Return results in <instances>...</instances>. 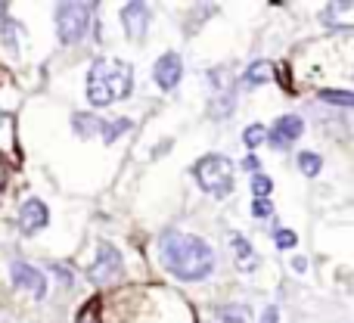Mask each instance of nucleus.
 Returning <instances> with one entry per match:
<instances>
[{
    "instance_id": "f257e3e1",
    "label": "nucleus",
    "mask_w": 354,
    "mask_h": 323,
    "mask_svg": "<svg viewBox=\"0 0 354 323\" xmlns=\"http://www.w3.org/2000/svg\"><path fill=\"white\" fill-rule=\"evenodd\" d=\"M159 258L177 280H205L214 270V252L199 237L180 230H168L159 237Z\"/></svg>"
},
{
    "instance_id": "f03ea898",
    "label": "nucleus",
    "mask_w": 354,
    "mask_h": 323,
    "mask_svg": "<svg viewBox=\"0 0 354 323\" xmlns=\"http://www.w3.org/2000/svg\"><path fill=\"white\" fill-rule=\"evenodd\" d=\"M134 91V66L124 59H93L87 72V100L91 106L103 109Z\"/></svg>"
},
{
    "instance_id": "7ed1b4c3",
    "label": "nucleus",
    "mask_w": 354,
    "mask_h": 323,
    "mask_svg": "<svg viewBox=\"0 0 354 323\" xmlns=\"http://www.w3.org/2000/svg\"><path fill=\"white\" fill-rule=\"evenodd\" d=\"M196 181H199V187L205 190V193L212 196H227L233 190V162L227 159V156H205V159L196 162Z\"/></svg>"
},
{
    "instance_id": "20e7f679",
    "label": "nucleus",
    "mask_w": 354,
    "mask_h": 323,
    "mask_svg": "<svg viewBox=\"0 0 354 323\" xmlns=\"http://www.w3.org/2000/svg\"><path fill=\"white\" fill-rule=\"evenodd\" d=\"M91 19H93L91 3H59L56 6V35H59V41L62 44L84 41Z\"/></svg>"
},
{
    "instance_id": "39448f33",
    "label": "nucleus",
    "mask_w": 354,
    "mask_h": 323,
    "mask_svg": "<svg viewBox=\"0 0 354 323\" xmlns=\"http://www.w3.org/2000/svg\"><path fill=\"white\" fill-rule=\"evenodd\" d=\"M118 274H122V252L112 243H100L97 261L87 268V277H91L93 283H112Z\"/></svg>"
},
{
    "instance_id": "423d86ee",
    "label": "nucleus",
    "mask_w": 354,
    "mask_h": 323,
    "mask_svg": "<svg viewBox=\"0 0 354 323\" xmlns=\"http://www.w3.org/2000/svg\"><path fill=\"white\" fill-rule=\"evenodd\" d=\"M10 277H12V283H16V289H25V293H31L35 299H44V295H47V277H44L35 264L12 261Z\"/></svg>"
},
{
    "instance_id": "0eeeda50",
    "label": "nucleus",
    "mask_w": 354,
    "mask_h": 323,
    "mask_svg": "<svg viewBox=\"0 0 354 323\" xmlns=\"http://www.w3.org/2000/svg\"><path fill=\"white\" fill-rule=\"evenodd\" d=\"M47 221H50V212L37 196H31V199L22 202V208H19V230H22L25 237H35L37 230H44Z\"/></svg>"
},
{
    "instance_id": "6e6552de",
    "label": "nucleus",
    "mask_w": 354,
    "mask_h": 323,
    "mask_svg": "<svg viewBox=\"0 0 354 323\" xmlns=\"http://www.w3.org/2000/svg\"><path fill=\"white\" fill-rule=\"evenodd\" d=\"M305 134V122H301L299 116H292V112H289V116H280L274 122V128H270V137L268 140L274 143L277 149H286V147H292L295 140H299V137Z\"/></svg>"
},
{
    "instance_id": "1a4fd4ad",
    "label": "nucleus",
    "mask_w": 354,
    "mask_h": 323,
    "mask_svg": "<svg viewBox=\"0 0 354 323\" xmlns=\"http://www.w3.org/2000/svg\"><path fill=\"white\" fill-rule=\"evenodd\" d=\"M180 75H183V59L177 53H165V56L156 59L153 78H156V84H159L162 91H174V87L180 84Z\"/></svg>"
},
{
    "instance_id": "9d476101",
    "label": "nucleus",
    "mask_w": 354,
    "mask_h": 323,
    "mask_svg": "<svg viewBox=\"0 0 354 323\" xmlns=\"http://www.w3.org/2000/svg\"><path fill=\"white\" fill-rule=\"evenodd\" d=\"M122 22H124L128 37L140 41V37L147 35V25H149V6L147 3H128L122 10Z\"/></svg>"
},
{
    "instance_id": "9b49d317",
    "label": "nucleus",
    "mask_w": 354,
    "mask_h": 323,
    "mask_svg": "<svg viewBox=\"0 0 354 323\" xmlns=\"http://www.w3.org/2000/svg\"><path fill=\"white\" fill-rule=\"evenodd\" d=\"M324 22L330 28H354V0H336V3L324 6Z\"/></svg>"
},
{
    "instance_id": "f8f14e48",
    "label": "nucleus",
    "mask_w": 354,
    "mask_h": 323,
    "mask_svg": "<svg viewBox=\"0 0 354 323\" xmlns=\"http://www.w3.org/2000/svg\"><path fill=\"white\" fill-rule=\"evenodd\" d=\"M230 246H233V252H236V268L243 270V274H249V270L258 268V255H255V249L249 246V239H245L243 233H233Z\"/></svg>"
},
{
    "instance_id": "ddd939ff",
    "label": "nucleus",
    "mask_w": 354,
    "mask_h": 323,
    "mask_svg": "<svg viewBox=\"0 0 354 323\" xmlns=\"http://www.w3.org/2000/svg\"><path fill=\"white\" fill-rule=\"evenodd\" d=\"M72 128H75V134L78 137H93L97 131H103V122H100L97 116H91V112H75Z\"/></svg>"
},
{
    "instance_id": "4468645a",
    "label": "nucleus",
    "mask_w": 354,
    "mask_h": 323,
    "mask_svg": "<svg viewBox=\"0 0 354 323\" xmlns=\"http://www.w3.org/2000/svg\"><path fill=\"white\" fill-rule=\"evenodd\" d=\"M270 78V62L268 59H255L249 68H245V87H258Z\"/></svg>"
},
{
    "instance_id": "2eb2a0df",
    "label": "nucleus",
    "mask_w": 354,
    "mask_h": 323,
    "mask_svg": "<svg viewBox=\"0 0 354 323\" xmlns=\"http://www.w3.org/2000/svg\"><path fill=\"white\" fill-rule=\"evenodd\" d=\"M320 100L330 106H345V109H354V93L351 91H320Z\"/></svg>"
},
{
    "instance_id": "dca6fc26",
    "label": "nucleus",
    "mask_w": 354,
    "mask_h": 323,
    "mask_svg": "<svg viewBox=\"0 0 354 323\" xmlns=\"http://www.w3.org/2000/svg\"><path fill=\"white\" fill-rule=\"evenodd\" d=\"M299 168H301V174L305 177H317L320 168H324V159H320L317 153H301L299 156Z\"/></svg>"
},
{
    "instance_id": "f3484780",
    "label": "nucleus",
    "mask_w": 354,
    "mask_h": 323,
    "mask_svg": "<svg viewBox=\"0 0 354 323\" xmlns=\"http://www.w3.org/2000/svg\"><path fill=\"white\" fill-rule=\"evenodd\" d=\"M131 128V122L128 118H118V122H103V143H112V140H118L122 137V131H128Z\"/></svg>"
},
{
    "instance_id": "a211bd4d",
    "label": "nucleus",
    "mask_w": 354,
    "mask_h": 323,
    "mask_svg": "<svg viewBox=\"0 0 354 323\" xmlns=\"http://www.w3.org/2000/svg\"><path fill=\"white\" fill-rule=\"evenodd\" d=\"M270 190H274V181H270L268 174H255V177H252V193H255V199H268Z\"/></svg>"
},
{
    "instance_id": "6ab92c4d",
    "label": "nucleus",
    "mask_w": 354,
    "mask_h": 323,
    "mask_svg": "<svg viewBox=\"0 0 354 323\" xmlns=\"http://www.w3.org/2000/svg\"><path fill=\"white\" fill-rule=\"evenodd\" d=\"M261 140H268V128H264V124H249L243 134V143L245 147H258Z\"/></svg>"
},
{
    "instance_id": "aec40b11",
    "label": "nucleus",
    "mask_w": 354,
    "mask_h": 323,
    "mask_svg": "<svg viewBox=\"0 0 354 323\" xmlns=\"http://www.w3.org/2000/svg\"><path fill=\"white\" fill-rule=\"evenodd\" d=\"M221 323H245V311L236 305H224L221 308Z\"/></svg>"
},
{
    "instance_id": "412c9836",
    "label": "nucleus",
    "mask_w": 354,
    "mask_h": 323,
    "mask_svg": "<svg viewBox=\"0 0 354 323\" xmlns=\"http://www.w3.org/2000/svg\"><path fill=\"white\" fill-rule=\"evenodd\" d=\"M78 323H100V302L97 299L84 305V311L78 314Z\"/></svg>"
},
{
    "instance_id": "4be33fe9",
    "label": "nucleus",
    "mask_w": 354,
    "mask_h": 323,
    "mask_svg": "<svg viewBox=\"0 0 354 323\" xmlns=\"http://www.w3.org/2000/svg\"><path fill=\"white\" fill-rule=\"evenodd\" d=\"M274 243H277V249H292V246L299 243V237H295L292 230H277L274 233Z\"/></svg>"
},
{
    "instance_id": "5701e85b",
    "label": "nucleus",
    "mask_w": 354,
    "mask_h": 323,
    "mask_svg": "<svg viewBox=\"0 0 354 323\" xmlns=\"http://www.w3.org/2000/svg\"><path fill=\"white\" fill-rule=\"evenodd\" d=\"M270 212H274L270 199H255L252 202V214H255V218H270Z\"/></svg>"
},
{
    "instance_id": "b1692460",
    "label": "nucleus",
    "mask_w": 354,
    "mask_h": 323,
    "mask_svg": "<svg viewBox=\"0 0 354 323\" xmlns=\"http://www.w3.org/2000/svg\"><path fill=\"white\" fill-rule=\"evenodd\" d=\"M6 183H10V162L0 156V193L6 190Z\"/></svg>"
},
{
    "instance_id": "393cba45",
    "label": "nucleus",
    "mask_w": 354,
    "mask_h": 323,
    "mask_svg": "<svg viewBox=\"0 0 354 323\" xmlns=\"http://www.w3.org/2000/svg\"><path fill=\"white\" fill-rule=\"evenodd\" d=\"M277 317H280L277 305H268V308H264V314H261V320H258V323H277Z\"/></svg>"
},
{
    "instance_id": "a878e982",
    "label": "nucleus",
    "mask_w": 354,
    "mask_h": 323,
    "mask_svg": "<svg viewBox=\"0 0 354 323\" xmlns=\"http://www.w3.org/2000/svg\"><path fill=\"white\" fill-rule=\"evenodd\" d=\"M53 270H56V277H59L66 286H72V270L68 268H62V264H53Z\"/></svg>"
},
{
    "instance_id": "bb28decb",
    "label": "nucleus",
    "mask_w": 354,
    "mask_h": 323,
    "mask_svg": "<svg viewBox=\"0 0 354 323\" xmlns=\"http://www.w3.org/2000/svg\"><path fill=\"white\" fill-rule=\"evenodd\" d=\"M245 168H249V171H255V174H258V159H255V156H245Z\"/></svg>"
},
{
    "instance_id": "cd10ccee",
    "label": "nucleus",
    "mask_w": 354,
    "mask_h": 323,
    "mask_svg": "<svg viewBox=\"0 0 354 323\" xmlns=\"http://www.w3.org/2000/svg\"><path fill=\"white\" fill-rule=\"evenodd\" d=\"M292 268H295V270H305V268H308V261H305V258H295Z\"/></svg>"
}]
</instances>
